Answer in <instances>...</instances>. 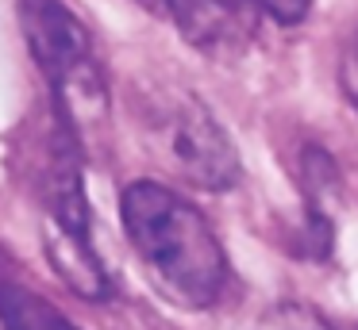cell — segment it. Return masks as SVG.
<instances>
[{
	"label": "cell",
	"mask_w": 358,
	"mask_h": 330,
	"mask_svg": "<svg viewBox=\"0 0 358 330\" xmlns=\"http://www.w3.org/2000/svg\"><path fill=\"white\" fill-rule=\"evenodd\" d=\"M127 242L143 273L170 303L204 311L224 296L231 265L204 211L158 181H131L120 196Z\"/></svg>",
	"instance_id": "obj_1"
},
{
	"label": "cell",
	"mask_w": 358,
	"mask_h": 330,
	"mask_svg": "<svg viewBox=\"0 0 358 330\" xmlns=\"http://www.w3.org/2000/svg\"><path fill=\"white\" fill-rule=\"evenodd\" d=\"M16 20L43 81L50 84V104L73 135L89 142L108 119L112 96L85 23L62 0H16Z\"/></svg>",
	"instance_id": "obj_2"
},
{
	"label": "cell",
	"mask_w": 358,
	"mask_h": 330,
	"mask_svg": "<svg viewBox=\"0 0 358 330\" xmlns=\"http://www.w3.org/2000/svg\"><path fill=\"white\" fill-rule=\"evenodd\" d=\"M139 130L150 158L170 177L204 192H224L239 181V153L216 115L193 92L166 84L143 96Z\"/></svg>",
	"instance_id": "obj_3"
},
{
	"label": "cell",
	"mask_w": 358,
	"mask_h": 330,
	"mask_svg": "<svg viewBox=\"0 0 358 330\" xmlns=\"http://www.w3.org/2000/svg\"><path fill=\"white\" fill-rule=\"evenodd\" d=\"M193 50L216 61H235L255 46L266 12L258 0H158Z\"/></svg>",
	"instance_id": "obj_4"
},
{
	"label": "cell",
	"mask_w": 358,
	"mask_h": 330,
	"mask_svg": "<svg viewBox=\"0 0 358 330\" xmlns=\"http://www.w3.org/2000/svg\"><path fill=\"white\" fill-rule=\"evenodd\" d=\"M43 250H47L50 269L70 292L85 299H108L112 280L101 253L93 246V234H70V230H43Z\"/></svg>",
	"instance_id": "obj_5"
},
{
	"label": "cell",
	"mask_w": 358,
	"mask_h": 330,
	"mask_svg": "<svg viewBox=\"0 0 358 330\" xmlns=\"http://www.w3.org/2000/svg\"><path fill=\"white\" fill-rule=\"evenodd\" d=\"M0 327L4 330H81L58 311L39 292L24 288L16 280L0 284Z\"/></svg>",
	"instance_id": "obj_6"
},
{
	"label": "cell",
	"mask_w": 358,
	"mask_h": 330,
	"mask_svg": "<svg viewBox=\"0 0 358 330\" xmlns=\"http://www.w3.org/2000/svg\"><path fill=\"white\" fill-rule=\"evenodd\" d=\"M258 330H335V327L304 299H281L258 319Z\"/></svg>",
	"instance_id": "obj_7"
},
{
	"label": "cell",
	"mask_w": 358,
	"mask_h": 330,
	"mask_svg": "<svg viewBox=\"0 0 358 330\" xmlns=\"http://www.w3.org/2000/svg\"><path fill=\"white\" fill-rule=\"evenodd\" d=\"M258 8H262V12L270 15L273 23H281V27H293V23H301L304 15H308L312 0H258Z\"/></svg>",
	"instance_id": "obj_8"
},
{
	"label": "cell",
	"mask_w": 358,
	"mask_h": 330,
	"mask_svg": "<svg viewBox=\"0 0 358 330\" xmlns=\"http://www.w3.org/2000/svg\"><path fill=\"white\" fill-rule=\"evenodd\" d=\"M339 84H343V96L347 104L358 112V38L343 50V61H339Z\"/></svg>",
	"instance_id": "obj_9"
},
{
	"label": "cell",
	"mask_w": 358,
	"mask_h": 330,
	"mask_svg": "<svg viewBox=\"0 0 358 330\" xmlns=\"http://www.w3.org/2000/svg\"><path fill=\"white\" fill-rule=\"evenodd\" d=\"M150 4H158V0H150Z\"/></svg>",
	"instance_id": "obj_10"
}]
</instances>
